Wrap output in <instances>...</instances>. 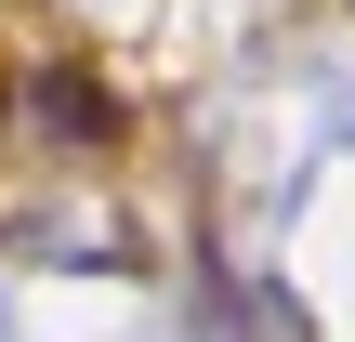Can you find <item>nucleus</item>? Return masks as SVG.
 Returning <instances> with one entry per match:
<instances>
[{
	"mask_svg": "<svg viewBox=\"0 0 355 342\" xmlns=\"http://www.w3.org/2000/svg\"><path fill=\"white\" fill-rule=\"evenodd\" d=\"M26 105H40L66 145H119V92H105L92 66H40V79H26Z\"/></svg>",
	"mask_w": 355,
	"mask_h": 342,
	"instance_id": "obj_1",
	"label": "nucleus"
}]
</instances>
